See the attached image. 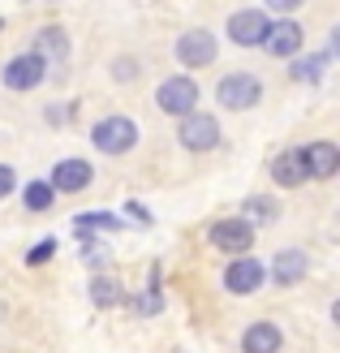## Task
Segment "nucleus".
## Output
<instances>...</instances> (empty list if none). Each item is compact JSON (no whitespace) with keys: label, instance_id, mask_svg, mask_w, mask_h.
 Returning a JSON list of instances; mask_svg holds the SVG:
<instances>
[{"label":"nucleus","instance_id":"obj_1","mask_svg":"<svg viewBox=\"0 0 340 353\" xmlns=\"http://www.w3.org/2000/svg\"><path fill=\"white\" fill-rule=\"evenodd\" d=\"M91 143L99 151H108V155H125V151H134V143H138V125L130 117H103L99 125L91 130Z\"/></svg>","mask_w":340,"mask_h":353},{"label":"nucleus","instance_id":"obj_2","mask_svg":"<svg viewBox=\"0 0 340 353\" xmlns=\"http://www.w3.org/2000/svg\"><path fill=\"white\" fill-rule=\"evenodd\" d=\"M155 103L164 108L168 117H186L194 112V103H199V82L194 78H168V82H159V91H155Z\"/></svg>","mask_w":340,"mask_h":353},{"label":"nucleus","instance_id":"obj_3","mask_svg":"<svg viewBox=\"0 0 340 353\" xmlns=\"http://www.w3.org/2000/svg\"><path fill=\"white\" fill-rule=\"evenodd\" d=\"M220 143V121L207 112H186L181 117V147L186 151H211Z\"/></svg>","mask_w":340,"mask_h":353},{"label":"nucleus","instance_id":"obj_4","mask_svg":"<svg viewBox=\"0 0 340 353\" xmlns=\"http://www.w3.org/2000/svg\"><path fill=\"white\" fill-rule=\"evenodd\" d=\"M220 103H224V108H254V103H259V95H263V86H259V78L254 74H224L220 78Z\"/></svg>","mask_w":340,"mask_h":353},{"label":"nucleus","instance_id":"obj_5","mask_svg":"<svg viewBox=\"0 0 340 353\" xmlns=\"http://www.w3.org/2000/svg\"><path fill=\"white\" fill-rule=\"evenodd\" d=\"M211 245L224 254H246L250 245H254V228H250L241 216H232V220H216L211 224Z\"/></svg>","mask_w":340,"mask_h":353},{"label":"nucleus","instance_id":"obj_6","mask_svg":"<svg viewBox=\"0 0 340 353\" xmlns=\"http://www.w3.org/2000/svg\"><path fill=\"white\" fill-rule=\"evenodd\" d=\"M177 61L186 69H203L216 61V39H211L207 30H186L181 39H177Z\"/></svg>","mask_w":340,"mask_h":353},{"label":"nucleus","instance_id":"obj_7","mask_svg":"<svg viewBox=\"0 0 340 353\" xmlns=\"http://www.w3.org/2000/svg\"><path fill=\"white\" fill-rule=\"evenodd\" d=\"M43 82V57L39 52H22L5 65V86L9 91H30V86Z\"/></svg>","mask_w":340,"mask_h":353},{"label":"nucleus","instance_id":"obj_8","mask_svg":"<svg viewBox=\"0 0 340 353\" xmlns=\"http://www.w3.org/2000/svg\"><path fill=\"white\" fill-rule=\"evenodd\" d=\"M267 26H272V22H267V13H259V9H241V13L228 17V34L241 48H259L263 34H267Z\"/></svg>","mask_w":340,"mask_h":353},{"label":"nucleus","instance_id":"obj_9","mask_svg":"<svg viewBox=\"0 0 340 353\" xmlns=\"http://www.w3.org/2000/svg\"><path fill=\"white\" fill-rule=\"evenodd\" d=\"M263 48L272 52V57H284V61H293L297 52H301V26L297 22H272L267 26V34H263Z\"/></svg>","mask_w":340,"mask_h":353},{"label":"nucleus","instance_id":"obj_10","mask_svg":"<svg viewBox=\"0 0 340 353\" xmlns=\"http://www.w3.org/2000/svg\"><path fill=\"white\" fill-rule=\"evenodd\" d=\"M52 194H78L91 185V164L86 160H61L57 168H52Z\"/></svg>","mask_w":340,"mask_h":353},{"label":"nucleus","instance_id":"obj_11","mask_svg":"<svg viewBox=\"0 0 340 353\" xmlns=\"http://www.w3.org/2000/svg\"><path fill=\"white\" fill-rule=\"evenodd\" d=\"M224 285L232 289V293H259V285H263V263H254V259H246V254H237L228 263V272H224Z\"/></svg>","mask_w":340,"mask_h":353},{"label":"nucleus","instance_id":"obj_12","mask_svg":"<svg viewBox=\"0 0 340 353\" xmlns=\"http://www.w3.org/2000/svg\"><path fill=\"white\" fill-rule=\"evenodd\" d=\"M301 168H306V176H332L340 168V151L332 143H310V147H301Z\"/></svg>","mask_w":340,"mask_h":353},{"label":"nucleus","instance_id":"obj_13","mask_svg":"<svg viewBox=\"0 0 340 353\" xmlns=\"http://www.w3.org/2000/svg\"><path fill=\"white\" fill-rule=\"evenodd\" d=\"M280 349V327L276 323H250L241 336V353H276Z\"/></svg>","mask_w":340,"mask_h":353},{"label":"nucleus","instance_id":"obj_14","mask_svg":"<svg viewBox=\"0 0 340 353\" xmlns=\"http://www.w3.org/2000/svg\"><path fill=\"white\" fill-rule=\"evenodd\" d=\"M272 176H276V181L280 185H306V168H301V155L297 151H284V155H276V160H272Z\"/></svg>","mask_w":340,"mask_h":353},{"label":"nucleus","instance_id":"obj_15","mask_svg":"<svg viewBox=\"0 0 340 353\" xmlns=\"http://www.w3.org/2000/svg\"><path fill=\"white\" fill-rule=\"evenodd\" d=\"M272 276L280 280V285H293V280H301V276H306V254H301V250H280Z\"/></svg>","mask_w":340,"mask_h":353},{"label":"nucleus","instance_id":"obj_16","mask_svg":"<svg viewBox=\"0 0 340 353\" xmlns=\"http://www.w3.org/2000/svg\"><path fill=\"white\" fill-rule=\"evenodd\" d=\"M280 216V207L272 203V199H263V194H254V199H246V207H241V220L254 228V224H272Z\"/></svg>","mask_w":340,"mask_h":353},{"label":"nucleus","instance_id":"obj_17","mask_svg":"<svg viewBox=\"0 0 340 353\" xmlns=\"http://www.w3.org/2000/svg\"><path fill=\"white\" fill-rule=\"evenodd\" d=\"M52 199H57V194H52V185H48V181H30V185H26V194H22L26 211H48V207H52Z\"/></svg>","mask_w":340,"mask_h":353},{"label":"nucleus","instance_id":"obj_18","mask_svg":"<svg viewBox=\"0 0 340 353\" xmlns=\"http://www.w3.org/2000/svg\"><path fill=\"white\" fill-rule=\"evenodd\" d=\"M65 48H69V34H65L61 26L39 30V57H43V52H52V57H65Z\"/></svg>","mask_w":340,"mask_h":353},{"label":"nucleus","instance_id":"obj_19","mask_svg":"<svg viewBox=\"0 0 340 353\" xmlns=\"http://www.w3.org/2000/svg\"><path fill=\"white\" fill-rule=\"evenodd\" d=\"M323 74V61H293V78L297 82H314Z\"/></svg>","mask_w":340,"mask_h":353},{"label":"nucleus","instance_id":"obj_20","mask_svg":"<svg viewBox=\"0 0 340 353\" xmlns=\"http://www.w3.org/2000/svg\"><path fill=\"white\" fill-rule=\"evenodd\" d=\"M91 289H95V302L99 306H112L117 302V285H112V280H95Z\"/></svg>","mask_w":340,"mask_h":353},{"label":"nucleus","instance_id":"obj_21","mask_svg":"<svg viewBox=\"0 0 340 353\" xmlns=\"http://www.w3.org/2000/svg\"><path fill=\"white\" fill-rule=\"evenodd\" d=\"M52 250H57V241H39V245H34V250L26 254V263H34V268H39V263L52 259Z\"/></svg>","mask_w":340,"mask_h":353},{"label":"nucleus","instance_id":"obj_22","mask_svg":"<svg viewBox=\"0 0 340 353\" xmlns=\"http://www.w3.org/2000/svg\"><path fill=\"white\" fill-rule=\"evenodd\" d=\"M13 185H17L13 168H9V164H0V199H5V194H13Z\"/></svg>","mask_w":340,"mask_h":353},{"label":"nucleus","instance_id":"obj_23","mask_svg":"<svg viewBox=\"0 0 340 353\" xmlns=\"http://www.w3.org/2000/svg\"><path fill=\"white\" fill-rule=\"evenodd\" d=\"M267 5H272L276 13H293V9L301 5V0H267Z\"/></svg>","mask_w":340,"mask_h":353}]
</instances>
